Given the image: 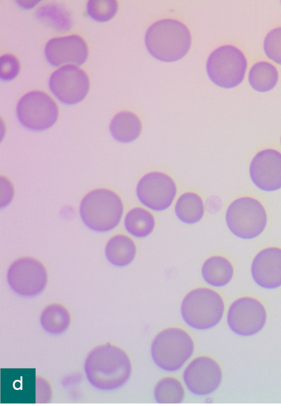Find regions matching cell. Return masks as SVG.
Masks as SVG:
<instances>
[{
  "instance_id": "cell-19",
  "label": "cell",
  "mask_w": 281,
  "mask_h": 406,
  "mask_svg": "<svg viewBox=\"0 0 281 406\" xmlns=\"http://www.w3.org/2000/svg\"><path fill=\"white\" fill-rule=\"evenodd\" d=\"M136 248L133 241L124 235L111 238L105 246L107 259L116 266H125L134 259Z\"/></svg>"
},
{
  "instance_id": "cell-21",
  "label": "cell",
  "mask_w": 281,
  "mask_h": 406,
  "mask_svg": "<svg viewBox=\"0 0 281 406\" xmlns=\"http://www.w3.org/2000/svg\"><path fill=\"white\" fill-rule=\"evenodd\" d=\"M175 214L179 220L185 224H195L202 219L204 214L202 198L195 192L181 194L175 205Z\"/></svg>"
},
{
  "instance_id": "cell-7",
  "label": "cell",
  "mask_w": 281,
  "mask_h": 406,
  "mask_svg": "<svg viewBox=\"0 0 281 406\" xmlns=\"http://www.w3.org/2000/svg\"><path fill=\"white\" fill-rule=\"evenodd\" d=\"M247 62L243 52L232 45L216 48L209 55L207 72L216 86L230 88L238 86L244 79Z\"/></svg>"
},
{
  "instance_id": "cell-3",
  "label": "cell",
  "mask_w": 281,
  "mask_h": 406,
  "mask_svg": "<svg viewBox=\"0 0 281 406\" xmlns=\"http://www.w3.org/2000/svg\"><path fill=\"white\" fill-rule=\"evenodd\" d=\"M79 212L84 223L91 229L105 232L117 226L123 214L119 196L107 189L89 192L82 199Z\"/></svg>"
},
{
  "instance_id": "cell-9",
  "label": "cell",
  "mask_w": 281,
  "mask_h": 406,
  "mask_svg": "<svg viewBox=\"0 0 281 406\" xmlns=\"http://www.w3.org/2000/svg\"><path fill=\"white\" fill-rule=\"evenodd\" d=\"M7 281L17 295L33 297L44 290L48 274L41 262L33 257H25L11 264L7 272Z\"/></svg>"
},
{
  "instance_id": "cell-23",
  "label": "cell",
  "mask_w": 281,
  "mask_h": 406,
  "mask_svg": "<svg viewBox=\"0 0 281 406\" xmlns=\"http://www.w3.org/2000/svg\"><path fill=\"white\" fill-rule=\"evenodd\" d=\"M155 225L154 216L142 208H134L129 210L124 219L127 231L137 238H145L153 231Z\"/></svg>"
},
{
  "instance_id": "cell-17",
  "label": "cell",
  "mask_w": 281,
  "mask_h": 406,
  "mask_svg": "<svg viewBox=\"0 0 281 406\" xmlns=\"http://www.w3.org/2000/svg\"><path fill=\"white\" fill-rule=\"evenodd\" d=\"M233 266L226 257L214 255L209 257L202 266L204 280L211 286L221 287L228 284L233 276Z\"/></svg>"
},
{
  "instance_id": "cell-12",
  "label": "cell",
  "mask_w": 281,
  "mask_h": 406,
  "mask_svg": "<svg viewBox=\"0 0 281 406\" xmlns=\"http://www.w3.org/2000/svg\"><path fill=\"white\" fill-rule=\"evenodd\" d=\"M48 84L52 93L67 104L81 102L87 95L90 86L86 73L75 65H65L53 72Z\"/></svg>"
},
{
  "instance_id": "cell-14",
  "label": "cell",
  "mask_w": 281,
  "mask_h": 406,
  "mask_svg": "<svg viewBox=\"0 0 281 406\" xmlns=\"http://www.w3.org/2000/svg\"><path fill=\"white\" fill-rule=\"evenodd\" d=\"M249 172L251 181L261 190L281 189V153L273 149L259 151L250 163Z\"/></svg>"
},
{
  "instance_id": "cell-28",
  "label": "cell",
  "mask_w": 281,
  "mask_h": 406,
  "mask_svg": "<svg viewBox=\"0 0 281 406\" xmlns=\"http://www.w3.org/2000/svg\"><path fill=\"white\" fill-rule=\"evenodd\" d=\"M20 65L18 58L11 54H6L0 59L1 79L9 81L14 79L19 74Z\"/></svg>"
},
{
  "instance_id": "cell-10",
  "label": "cell",
  "mask_w": 281,
  "mask_h": 406,
  "mask_svg": "<svg viewBox=\"0 0 281 406\" xmlns=\"http://www.w3.org/2000/svg\"><path fill=\"white\" fill-rule=\"evenodd\" d=\"M267 320L263 304L251 297H242L230 306L227 313V324L235 334L248 337L259 332Z\"/></svg>"
},
{
  "instance_id": "cell-15",
  "label": "cell",
  "mask_w": 281,
  "mask_h": 406,
  "mask_svg": "<svg viewBox=\"0 0 281 406\" xmlns=\"http://www.w3.org/2000/svg\"><path fill=\"white\" fill-rule=\"evenodd\" d=\"M88 53L86 43L76 34L52 38L44 49L47 61L54 67L67 63L81 65L86 60Z\"/></svg>"
},
{
  "instance_id": "cell-20",
  "label": "cell",
  "mask_w": 281,
  "mask_h": 406,
  "mask_svg": "<svg viewBox=\"0 0 281 406\" xmlns=\"http://www.w3.org/2000/svg\"><path fill=\"white\" fill-rule=\"evenodd\" d=\"M71 316L68 309L61 304L53 303L46 306L40 316L43 329L51 334H60L70 326Z\"/></svg>"
},
{
  "instance_id": "cell-1",
  "label": "cell",
  "mask_w": 281,
  "mask_h": 406,
  "mask_svg": "<svg viewBox=\"0 0 281 406\" xmlns=\"http://www.w3.org/2000/svg\"><path fill=\"white\" fill-rule=\"evenodd\" d=\"M84 371L96 388L113 391L130 379L132 367L127 353L119 346L106 343L93 348L87 355Z\"/></svg>"
},
{
  "instance_id": "cell-26",
  "label": "cell",
  "mask_w": 281,
  "mask_h": 406,
  "mask_svg": "<svg viewBox=\"0 0 281 406\" xmlns=\"http://www.w3.org/2000/svg\"><path fill=\"white\" fill-rule=\"evenodd\" d=\"M118 4L112 0H91L87 3V13L93 20L98 22H106L112 19L117 13Z\"/></svg>"
},
{
  "instance_id": "cell-8",
  "label": "cell",
  "mask_w": 281,
  "mask_h": 406,
  "mask_svg": "<svg viewBox=\"0 0 281 406\" xmlns=\"http://www.w3.org/2000/svg\"><path fill=\"white\" fill-rule=\"evenodd\" d=\"M17 116L20 123L31 130H44L56 121L58 108L55 102L46 93L30 91L18 101Z\"/></svg>"
},
{
  "instance_id": "cell-13",
  "label": "cell",
  "mask_w": 281,
  "mask_h": 406,
  "mask_svg": "<svg viewBox=\"0 0 281 406\" xmlns=\"http://www.w3.org/2000/svg\"><path fill=\"white\" fill-rule=\"evenodd\" d=\"M222 370L212 358L201 356L194 358L185 368L183 379L188 390L195 395L214 392L222 381Z\"/></svg>"
},
{
  "instance_id": "cell-5",
  "label": "cell",
  "mask_w": 281,
  "mask_h": 406,
  "mask_svg": "<svg viewBox=\"0 0 281 406\" xmlns=\"http://www.w3.org/2000/svg\"><path fill=\"white\" fill-rule=\"evenodd\" d=\"M194 341L183 329L172 327L159 332L151 345V356L162 370L174 372L179 370L192 356Z\"/></svg>"
},
{
  "instance_id": "cell-11",
  "label": "cell",
  "mask_w": 281,
  "mask_h": 406,
  "mask_svg": "<svg viewBox=\"0 0 281 406\" xmlns=\"http://www.w3.org/2000/svg\"><path fill=\"white\" fill-rule=\"evenodd\" d=\"M176 191L174 180L167 174L159 171L143 175L136 187V194L140 202L155 211H162L170 207Z\"/></svg>"
},
{
  "instance_id": "cell-27",
  "label": "cell",
  "mask_w": 281,
  "mask_h": 406,
  "mask_svg": "<svg viewBox=\"0 0 281 406\" xmlns=\"http://www.w3.org/2000/svg\"><path fill=\"white\" fill-rule=\"evenodd\" d=\"M263 50L269 59L281 65V27L267 34L263 42Z\"/></svg>"
},
{
  "instance_id": "cell-4",
  "label": "cell",
  "mask_w": 281,
  "mask_h": 406,
  "mask_svg": "<svg viewBox=\"0 0 281 406\" xmlns=\"http://www.w3.org/2000/svg\"><path fill=\"white\" fill-rule=\"evenodd\" d=\"M225 310L222 297L208 287L190 291L181 305V314L190 327L204 330L212 328L221 320Z\"/></svg>"
},
{
  "instance_id": "cell-18",
  "label": "cell",
  "mask_w": 281,
  "mask_h": 406,
  "mask_svg": "<svg viewBox=\"0 0 281 406\" xmlns=\"http://www.w3.org/2000/svg\"><path fill=\"white\" fill-rule=\"evenodd\" d=\"M142 125L138 116L129 111L117 113L112 119L110 130L118 142L128 143L135 140L140 134Z\"/></svg>"
},
{
  "instance_id": "cell-25",
  "label": "cell",
  "mask_w": 281,
  "mask_h": 406,
  "mask_svg": "<svg viewBox=\"0 0 281 406\" xmlns=\"http://www.w3.org/2000/svg\"><path fill=\"white\" fill-rule=\"evenodd\" d=\"M37 17L55 30L65 32L71 27V20L67 11L57 4H47L38 8Z\"/></svg>"
},
{
  "instance_id": "cell-29",
  "label": "cell",
  "mask_w": 281,
  "mask_h": 406,
  "mask_svg": "<svg viewBox=\"0 0 281 406\" xmlns=\"http://www.w3.org/2000/svg\"><path fill=\"white\" fill-rule=\"evenodd\" d=\"M280 143H281V138H280Z\"/></svg>"
},
{
  "instance_id": "cell-16",
  "label": "cell",
  "mask_w": 281,
  "mask_h": 406,
  "mask_svg": "<svg viewBox=\"0 0 281 406\" xmlns=\"http://www.w3.org/2000/svg\"><path fill=\"white\" fill-rule=\"evenodd\" d=\"M251 273L254 282L264 289L281 286V248H266L254 258Z\"/></svg>"
},
{
  "instance_id": "cell-2",
  "label": "cell",
  "mask_w": 281,
  "mask_h": 406,
  "mask_svg": "<svg viewBox=\"0 0 281 406\" xmlns=\"http://www.w3.org/2000/svg\"><path fill=\"white\" fill-rule=\"evenodd\" d=\"M191 34L185 25L175 19H162L148 29L145 43L148 52L163 62L181 59L191 46Z\"/></svg>"
},
{
  "instance_id": "cell-22",
  "label": "cell",
  "mask_w": 281,
  "mask_h": 406,
  "mask_svg": "<svg viewBox=\"0 0 281 406\" xmlns=\"http://www.w3.org/2000/svg\"><path fill=\"white\" fill-rule=\"evenodd\" d=\"M251 86L259 92H267L273 89L278 80V72L271 63L261 61L255 63L249 72Z\"/></svg>"
},
{
  "instance_id": "cell-24",
  "label": "cell",
  "mask_w": 281,
  "mask_h": 406,
  "mask_svg": "<svg viewBox=\"0 0 281 406\" xmlns=\"http://www.w3.org/2000/svg\"><path fill=\"white\" fill-rule=\"evenodd\" d=\"M185 397V391L181 381L172 377L161 379L154 388V398L158 403H181Z\"/></svg>"
},
{
  "instance_id": "cell-6",
  "label": "cell",
  "mask_w": 281,
  "mask_h": 406,
  "mask_svg": "<svg viewBox=\"0 0 281 406\" xmlns=\"http://www.w3.org/2000/svg\"><path fill=\"white\" fill-rule=\"evenodd\" d=\"M226 222L237 237L251 239L259 236L267 224V214L262 203L252 197L234 200L228 207Z\"/></svg>"
}]
</instances>
